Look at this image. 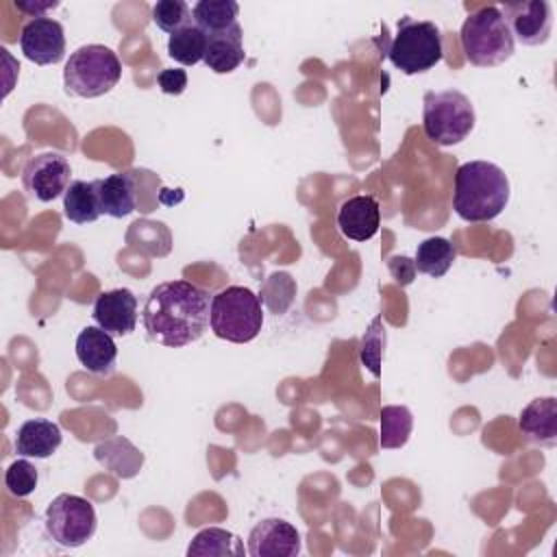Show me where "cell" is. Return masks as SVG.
I'll return each mask as SVG.
<instances>
[{
	"label": "cell",
	"mask_w": 557,
	"mask_h": 557,
	"mask_svg": "<svg viewBox=\"0 0 557 557\" xmlns=\"http://www.w3.org/2000/svg\"><path fill=\"white\" fill-rule=\"evenodd\" d=\"M211 294L189 281H165L152 287L141 311L150 342L183 348L202 337L209 326Z\"/></svg>",
	"instance_id": "cell-1"
},
{
	"label": "cell",
	"mask_w": 557,
	"mask_h": 557,
	"mask_svg": "<svg viewBox=\"0 0 557 557\" xmlns=\"http://www.w3.org/2000/svg\"><path fill=\"white\" fill-rule=\"evenodd\" d=\"M509 202V178L490 161H468L455 172L453 209L463 222L481 224L498 218Z\"/></svg>",
	"instance_id": "cell-2"
},
{
	"label": "cell",
	"mask_w": 557,
	"mask_h": 557,
	"mask_svg": "<svg viewBox=\"0 0 557 557\" xmlns=\"http://www.w3.org/2000/svg\"><path fill=\"white\" fill-rule=\"evenodd\" d=\"M466 59L476 67H496L511 59L513 35L498 7H481L470 13L459 30Z\"/></svg>",
	"instance_id": "cell-3"
},
{
	"label": "cell",
	"mask_w": 557,
	"mask_h": 557,
	"mask_svg": "<svg viewBox=\"0 0 557 557\" xmlns=\"http://www.w3.org/2000/svg\"><path fill=\"white\" fill-rule=\"evenodd\" d=\"M209 326L215 337L248 344L252 342L263 326L261 298L242 285H228L211 296Z\"/></svg>",
	"instance_id": "cell-4"
},
{
	"label": "cell",
	"mask_w": 557,
	"mask_h": 557,
	"mask_svg": "<svg viewBox=\"0 0 557 557\" xmlns=\"http://www.w3.org/2000/svg\"><path fill=\"white\" fill-rule=\"evenodd\" d=\"M120 78L122 63L117 54L102 44L76 48L63 67L65 91L76 98H100L109 94Z\"/></svg>",
	"instance_id": "cell-5"
},
{
	"label": "cell",
	"mask_w": 557,
	"mask_h": 557,
	"mask_svg": "<svg viewBox=\"0 0 557 557\" xmlns=\"http://www.w3.org/2000/svg\"><path fill=\"white\" fill-rule=\"evenodd\" d=\"M470 98L457 89L426 91L422 98V131L435 146L461 144L474 128Z\"/></svg>",
	"instance_id": "cell-6"
},
{
	"label": "cell",
	"mask_w": 557,
	"mask_h": 557,
	"mask_svg": "<svg viewBox=\"0 0 557 557\" xmlns=\"http://www.w3.org/2000/svg\"><path fill=\"white\" fill-rule=\"evenodd\" d=\"M444 57L442 33L435 22L400 17L396 35L387 46V59L392 65L411 76L435 67Z\"/></svg>",
	"instance_id": "cell-7"
},
{
	"label": "cell",
	"mask_w": 557,
	"mask_h": 557,
	"mask_svg": "<svg viewBox=\"0 0 557 557\" xmlns=\"http://www.w3.org/2000/svg\"><path fill=\"white\" fill-rule=\"evenodd\" d=\"M44 524L54 544L63 548H81L94 537L98 516L91 500L76 494H59L48 505Z\"/></svg>",
	"instance_id": "cell-8"
},
{
	"label": "cell",
	"mask_w": 557,
	"mask_h": 557,
	"mask_svg": "<svg viewBox=\"0 0 557 557\" xmlns=\"http://www.w3.org/2000/svg\"><path fill=\"white\" fill-rule=\"evenodd\" d=\"M72 168L61 152H39L22 170L24 191L37 202H52L70 187Z\"/></svg>",
	"instance_id": "cell-9"
},
{
	"label": "cell",
	"mask_w": 557,
	"mask_h": 557,
	"mask_svg": "<svg viewBox=\"0 0 557 557\" xmlns=\"http://www.w3.org/2000/svg\"><path fill=\"white\" fill-rule=\"evenodd\" d=\"M513 41L522 46H542L548 41L553 28V11L546 0L505 2L500 9Z\"/></svg>",
	"instance_id": "cell-10"
},
{
	"label": "cell",
	"mask_w": 557,
	"mask_h": 557,
	"mask_svg": "<svg viewBox=\"0 0 557 557\" xmlns=\"http://www.w3.org/2000/svg\"><path fill=\"white\" fill-rule=\"evenodd\" d=\"M20 48L37 65H54L65 57V30L59 20L33 17L22 26Z\"/></svg>",
	"instance_id": "cell-11"
},
{
	"label": "cell",
	"mask_w": 557,
	"mask_h": 557,
	"mask_svg": "<svg viewBox=\"0 0 557 557\" xmlns=\"http://www.w3.org/2000/svg\"><path fill=\"white\" fill-rule=\"evenodd\" d=\"M300 544V533L292 522L265 518L250 529L246 550L250 557H296Z\"/></svg>",
	"instance_id": "cell-12"
},
{
	"label": "cell",
	"mask_w": 557,
	"mask_h": 557,
	"mask_svg": "<svg viewBox=\"0 0 557 557\" xmlns=\"http://www.w3.org/2000/svg\"><path fill=\"white\" fill-rule=\"evenodd\" d=\"M91 315L109 335H131L137 326V296L126 287L102 292L94 302Z\"/></svg>",
	"instance_id": "cell-13"
},
{
	"label": "cell",
	"mask_w": 557,
	"mask_h": 557,
	"mask_svg": "<svg viewBox=\"0 0 557 557\" xmlns=\"http://www.w3.org/2000/svg\"><path fill=\"white\" fill-rule=\"evenodd\" d=\"M337 226L346 239L368 242L379 233L381 209L374 196H352L337 211Z\"/></svg>",
	"instance_id": "cell-14"
},
{
	"label": "cell",
	"mask_w": 557,
	"mask_h": 557,
	"mask_svg": "<svg viewBox=\"0 0 557 557\" xmlns=\"http://www.w3.org/2000/svg\"><path fill=\"white\" fill-rule=\"evenodd\" d=\"M137 172H115L107 178H96L100 213L109 218H126L137 209Z\"/></svg>",
	"instance_id": "cell-15"
},
{
	"label": "cell",
	"mask_w": 557,
	"mask_h": 557,
	"mask_svg": "<svg viewBox=\"0 0 557 557\" xmlns=\"http://www.w3.org/2000/svg\"><path fill=\"white\" fill-rule=\"evenodd\" d=\"M76 359L85 370L94 374H111L117 359V346L113 342V335H109L98 324L85 326L76 337Z\"/></svg>",
	"instance_id": "cell-16"
},
{
	"label": "cell",
	"mask_w": 557,
	"mask_h": 557,
	"mask_svg": "<svg viewBox=\"0 0 557 557\" xmlns=\"http://www.w3.org/2000/svg\"><path fill=\"white\" fill-rule=\"evenodd\" d=\"M246 59L244 52V30L237 24H233L231 28L218 30L207 35V50H205V59L202 63L215 72V74H231L233 70H237Z\"/></svg>",
	"instance_id": "cell-17"
},
{
	"label": "cell",
	"mask_w": 557,
	"mask_h": 557,
	"mask_svg": "<svg viewBox=\"0 0 557 557\" xmlns=\"http://www.w3.org/2000/svg\"><path fill=\"white\" fill-rule=\"evenodd\" d=\"M61 440L63 435L57 422L46 418H33L17 429L13 448L20 457L46 459L52 453H57V448L61 446Z\"/></svg>",
	"instance_id": "cell-18"
},
{
	"label": "cell",
	"mask_w": 557,
	"mask_h": 557,
	"mask_svg": "<svg viewBox=\"0 0 557 557\" xmlns=\"http://www.w3.org/2000/svg\"><path fill=\"white\" fill-rule=\"evenodd\" d=\"M522 435L540 446L557 444V400L553 396L531 400L518 418Z\"/></svg>",
	"instance_id": "cell-19"
},
{
	"label": "cell",
	"mask_w": 557,
	"mask_h": 557,
	"mask_svg": "<svg viewBox=\"0 0 557 557\" xmlns=\"http://www.w3.org/2000/svg\"><path fill=\"white\" fill-rule=\"evenodd\" d=\"M94 455H96L98 463H102L111 474H115L120 479L135 476L139 472V468L144 466V453L122 435L100 442L94 448Z\"/></svg>",
	"instance_id": "cell-20"
},
{
	"label": "cell",
	"mask_w": 557,
	"mask_h": 557,
	"mask_svg": "<svg viewBox=\"0 0 557 557\" xmlns=\"http://www.w3.org/2000/svg\"><path fill=\"white\" fill-rule=\"evenodd\" d=\"M63 215L74 224H89L102 215L94 181L70 183L63 194Z\"/></svg>",
	"instance_id": "cell-21"
},
{
	"label": "cell",
	"mask_w": 557,
	"mask_h": 557,
	"mask_svg": "<svg viewBox=\"0 0 557 557\" xmlns=\"http://www.w3.org/2000/svg\"><path fill=\"white\" fill-rule=\"evenodd\" d=\"M455 257V246L446 237H429L418 244L413 268L433 278H442L450 270Z\"/></svg>",
	"instance_id": "cell-22"
},
{
	"label": "cell",
	"mask_w": 557,
	"mask_h": 557,
	"mask_svg": "<svg viewBox=\"0 0 557 557\" xmlns=\"http://www.w3.org/2000/svg\"><path fill=\"white\" fill-rule=\"evenodd\" d=\"M189 557H224V555H244V544L239 537L220 527H207L194 535L187 546Z\"/></svg>",
	"instance_id": "cell-23"
},
{
	"label": "cell",
	"mask_w": 557,
	"mask_h": 557,
	"mask_svg": "<svg viewBox=\"0 0 557 557\" xmlns=\"http://www.w3.org/2000/svg\"><path fill=\"white\" fill-rule=\"evenodd\" d=\"M194 24L205 33H218L237 24L239 4L233 0H200L191 9Z\"/></svg>",
	"instance_id": "cell-24"
},
{
	"label": "cell",
	"mask_w": 557,
	"mask_h": 557,
	"mask_svg": "<svg viewBox=\"0 0 557 557\" xmlns=\"http://www.w3.org/2000/svg\"><path fill=\"white\" fill-rule=\"evenodd\" d=\"M381 433H379V446L389 448H403L411 435L413 429V416L405 405H385L381 409Z\"/></svg>",
	"instance_id": "cell-25"
},
{
	"label": "cell",
	"mask_w": 557,
	"mask_h": 557,
	"mask_svg": "<svg viewBox=\"0 0 557 557\" xmlns=\"http://www.w3.org/2000/svg\"><path fill=\"white\" fill-rule=\"evenodd\" d=\"M207 50V35L196 26H183L181 30L172 33L168 39V54L181 65H196L205 59Z\"/></svg>",
	"instance_id": "cell-26"
},
{
	"label": "cell",
	"mask_w": 557,
	"mask_h": 557,
	"mask_svg": "<svg viewBox=\"0 0 557 557\" xmlns=\"http://www.w3.org/2000/svg\"><path fill=\"white\" fill-rule=\"evenodd\" d=\"M296 296V281L287 272H274L270 274L261 285V302L268 307L270 313H285Z\"/></svg>",
	"instance_id": "cell-27"
},
{
	"label": "cell",
	"mask_w": 557,
	"mask_h": 557,
	"mask_svg": "<svg viewBox=\"0 0 557 557\" xmlns=\"http://www.w3.org/2000/svg\"><path fill=\"white\" fill-rule=\"evenodd\" d=\"M152 22L165 30V33H176L183 26L194 24V13L183 0H159L152 7Z\"/></svg>",
	"instance_id": "cell-28"
},
{
	"label": "cell",
	"mask_w": 557,
	"mask_h": 557,
	"mask_svg": "<svg viewBox=\"0 0 557 557\" xmlns=\"http://www.w3.org/2000/svg\"><path fill=\"white\" fill-rule=\"evenodd\" d=\"M37 481H39L37 468L24 457L15 459L4 472V485H7L9 494H13L17 498H24V496L33 494L35 487H37Z\"/></svg>",
	"instance_id": "cell-29"
},
{
	"label": "cell",
	"mask_w": 557,
	"mask_h": 557,
	"mask_svg": "<svg viewBox=\"0 0 557 557\" xmlns=\"http://www.w3.org/2000/svg\"><path fill=\"white\" fill-rule=\"evenodd\" d=\"M385 346V326L381 318H374L370 329L361 339V363L370 370L372 376H381V355Z\"/></svg>",
	"instance_id": "cell-30"
},
{
	"label": "cell",
	"mask_w": 557,
	"mask_h": 557,
	"mask_svg": "<svg viewBox=\"0 0 557 557\" xmlns=\"http://www.w3.org/2000/svg\"><path fill=\"white\" fill-rule=\"evenodd\" d=\"M157 83L163 94L168 96H181L187 87V72L181 67H163L157 74Z\"/></svg>",
	"instance_id": "cell-31"
},
{
	"label": "cell",
	"mask_w": 557,
	"mask_h": 557,
	"mask_svg": "<svg viewBox=\"0 0 557 557\" xmlns=\"http://www.w3.org/2000/svg\"><path fill=\"white\" fill-rule=\"evenodd\" d=\"M13 4H15V9H20L22 13H28L30 20H33V17H46V11L59 7L57 0H44V2H37V0H15Z\"/></svg>",
	"instance_id": "cell-32"
}]
</instances>
